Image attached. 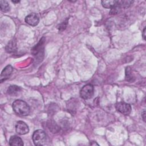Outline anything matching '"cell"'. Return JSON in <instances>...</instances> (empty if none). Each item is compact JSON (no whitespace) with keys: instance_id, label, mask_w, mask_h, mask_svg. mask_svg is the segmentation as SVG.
<instances>
[{"instance_id":"cell-1","label":"cell","mask_w":146,"mask_h":146,"mask_svg":"<svg viewBox=\"0 0 146 146\" xmlns=\"http://www.w3.org/2000/svg\"><path fill=\"white\" fill-rule=\"evenodd\" d=\"M12 107L14 111L19 115L26 116L30 113V107L27 103L23 100H15L13 103Z\"/></svg>"},{"instance_id":"cell-2","label":"cell","mask_w":146,"mask_h":146,"mask_svg":"<svg viewBox=\"0 0 146 146\" xmlns=\"http://www.w3.org/2000/svg\"><path fill=\"white\" fill-rule=\"evenodd\" d=\"M32 138L35 145H44L46 143L47 136L44 131L38 129L34 132Z\"/></svg>"},{"instance_id":"cell-3","label":"cell","mask_w":146,"mask_h":146,"mask_svg":"<svg viewBox=\"0 0 146 146\" xmlns=\"http://www.w3.org/2000/svg\"><path fill=\"white\" fill-rule=\"evenodd\" d=\"M94 91V86L92 84H88L82 87L80 91V95L83 99H88L92 97Z\"/></svg>"},{"instance_id":"cell-4","label":"cell","mask_w":146,"mask_h":146,"mask_svg":"<svg viewBox=\"0 0 146 146\" xmlns=\"http://www.w3.org/2000/svg\"><path fill=\"white\" fill-rule=\"evenodd\" d=\"M116 110L123 115H129L131 112V105L125 102H118L115 105Z\"/></svg>"},{"instance_id":"cell-5","label":"cell","mask_w":146,"mask_h":146,"mask_svg":"<svg viewBox=\"0 0 146 146\" xmlns=\"http://www.w3.org/2000/svg\"><path fill=\"white\" fill-rule=\"evenodd\" d=\"M16 132L19 135H25L29 131L28 125L22 121H19L15 125Z\"/></svg>"},{"instance_id":"cell-6","label":"cell","mask_w":146,"mask_h":146,"mask_svg":"<svg viewBox=\"0 0 146 146\" xmlns=\"http://www.w3.org/2000/svg\"><path fill=\"white\" fill-rule=\"evenodd\" d=\"M25 20L27 24L32 26H36L39 22V18L35 13H31L29 14L26 17Z\"/></svg>"},{"instance_id":"cell-7","label":"cell","mask_w":146,"mask_h":146,"mask_svg":"<svg viewBox=\"0 0 146 146\" xmlns=\"http://www.w3.org/2000/svg\"><path fill=\"white\" fill-rule=\"evenodd\" d=\"M13 70V68L11 65H7L2 70L1 74V82L9 79Z\"/></svg>"},{"instance_id":"cell-8","label":"cell","mask_w":146,"mask_h":146,"mask_svg":"<svg viewBox=\"0 0 146 146\" xmlns=\"http://www.w3.org/2000/svg\"><path fill=\"white\" fill-rule=\"evenodd\" d=\"M9 145L11 146H22L23 142L21 138L17 136H11L9 139Z\"/></svg>"},{"instance_id":"cell-9","label":"cell","mask_w":146,"mask_h":146,"mask_svg":"<svg viewBox=\"0 0 146 146\" xmlns=\"http://www.w3.org/2000/svg\"><path fill=\"white\" fill-rule=\"evenodd\" d=\"M17 42L15 39L10 40L6 46L5 50L8 53H12L17 50Z\"/></svg>"},{"instance_id":"cell-10","label":"cell","mask_w":146,"mask_h":146,"mask_svg":"<svg viewBox=\"0 0 146 146\" xmlns=\"http://www.w3.org/2000/svg\"><path fill=\"white\" fill-rule=\"evenodd\" d=\"M102 5L104 8L112 9L116 6L117 4V1L115 0H108V1H102Z\"/></svg>"},{"instance_id":"cell-11","label":"cell","mask_w":146,"mask_h":146,"mask_svg":"<svg viewBox=\"0 0 146 146\" xmlns=\"http://www.w3.org/2000/svg\"><path fill=\"white\" fill-rule=\"evenodd\" d=\"M21 91V88L19 86L13 85L10 86L7 90V93L9 95H12V96H15Z\"/></svg>"},{"instance_id":"cell-12","label":"cell","mask_w":146,"mask_h":146,"mask_svg":"<svg viewBox=\"0 0 146 146\" xmlns=\"http://www.w3.org/2000/svg\"><path fill=\"white\" fill-rule=\"evenodd\" d=\"M0 8L1 11L5 13L7 12L10 10V6L8 2L3 0L0 1Z\"/></svg>"},{"instance_id":"cell-13","label":"cell","mask_w":146,"mask_h":146,"mask_svg":"<svg viewBox=\"0 0 146 146\" xmlns=\"http://www.w3.org/2000/svg\"><path fill=\"white\" fill-rule=\"evenodd\" d=\"M133 1H117V5L121 8H127L130 6Z\"/></svg>"},{"instance_id":"cell-14","label":"cell","mask_w":146,"mask_h":146,"mask_svg":"<svg viewBox=\"0 0 146 146\" xmlns=\"http://www.w3.org/2000/svg\"><path fill=\"white\" fill-rule=\"evenodd\" d=\"M141 117H142L144 121H145V110H144L143 112H142Z\"/></svg>"},{"instance_id":"cell-15","label":"cell","mask_w":146,"mask_h":146,"mask_svg":"<svg viewBox=\"0 0 146 146\" xmlns=\"http://www.w3.org/2000/svg\"><path fill=\"white\" fill-rule=\"evenodd\" d=\"M145 30H146V28L145 27L143 31V37L144 40H145Z\"/></svg>"},{"instance_id":"cell-16","label":"cell","mask_w":146,"mask_h":146,"mask_svg":"<svg viewBox=\"0 0 146 146\" xmlns=\"http://www.w3.org/2000/svg\"><path fill=\"white\" fill-rule=\"evenodd\" d=\"M91 145H99V144L98 143H96L95 142H94V143L93 141H92V143H91Z\"/></svg>"},{"instance_id":"cell-17","label":"cell","mask_w":146,"mask_h":146,"mask_svg":"<svg viewBox=\"0 0 146 146\" xmlns=\"http://www.w3.org/2000/svg\"><path fill=\"white\" fill-rule=\"evenodd\" d=\"M12 1V2H13V3H18V2H19V1Z\"/></svg>"}]
</instances>
